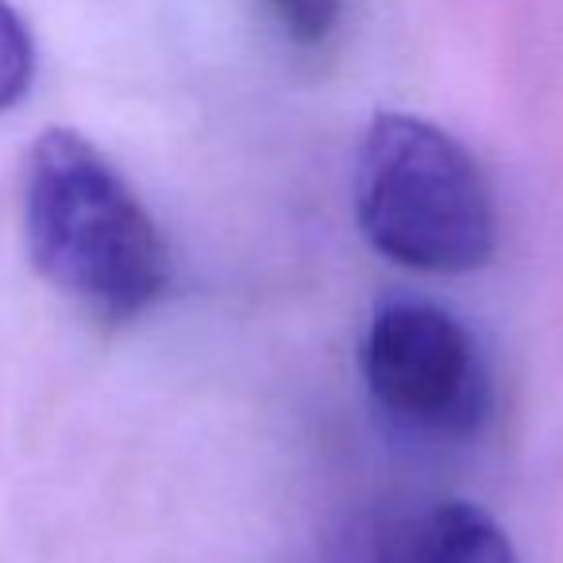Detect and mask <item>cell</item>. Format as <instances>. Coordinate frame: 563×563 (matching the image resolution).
Listing matches in <instances>:
<instances>
[{
    "label": "cell",
    "instance_id": "cell-1",
    "mask_svg": "<svg viewBox=\"0 0 563 563\" xmlns=\"http://www.w3.org/2000/svg\"><path fill=\"white\" fill-rule=\"evenodd\" d=\"M35 271L109 324L143 317L170 286V251L128 178L70 128L35 140L24 174Z\"/></svg>",
    "mask_w": 563,
    "mask_h": 563
},
{
    "label": "cell",
    "instance_id": "cell-2",
    "mask_svg": "<svg viewBox=\"0 0 563 563\" xmlns=\"http://www.w3.org/2000/svg\"><path fill=\"white\" fill-rule=\"evenodd\" d=\"M355 220L383 258L421 274H471L498 247L483 166L452 132L378 112L355 155Z\"/></svg>",
    "mask_w": 563,
    "mask_h": 563
},
{
    "label": "cell",
    "instance_id": "cell-3",
    "mask_svg": "<svg viewBox=\"0 0 563 563\" xmlns=\"http://www.w3.org/2000/svg\"><path fill=\"white\" fill-rule=\"evenodd\" d=\"M363 383L390 421L424 437L467 440L494 409V386L475 336L432 301H386L360 352Z\"/></svg>",
    "mask_w": 563,
    "mask_h": 563
},
{
    "label": "cell",
    "instance_id": "cell-4",
    "mask_svg": "<svg viewBox=\"0 0 563 563\" xmlns=\"http://www.w3.org/2000/svg\"><path fill=\"white\" fill-rule=\"evenodd\" d=\"M371 563H517L509 532L483 506L440 498L398 517Z\"/></svg>",
    "mask_w": 563,
    "mask_h": 563
},
{
    "label": "cell",
    "instance_id": "cell-5",
    "mask_svg": "<svg viewBox=\"0 0 563 563\" xmlns=\"http://www.w3.org/2000/svg\"><path fill=\"white\" fill-rule=\"evenodd\" d=\"M35 78V43L27 32L24 16L0 0V112L24 101Z\"/></svg>",
    "mask_w": 563,
    "mask_h": 563
},
{
    "label": "cell",
    "instance_id": "cell-6",
    "mask_svg": "<svg viewBox=\"0 0 563 563\" xmlns=\"http://www.w3.org/2000/svg\"><path fill=\"white\" fill-rule=\"evenodd\" d=\"M266 4L286 40L298 47H324L344 20V0H266Z\"/></svg>",
    "mask_w": 563,
    "mask_h": 563
}]
</instances>
